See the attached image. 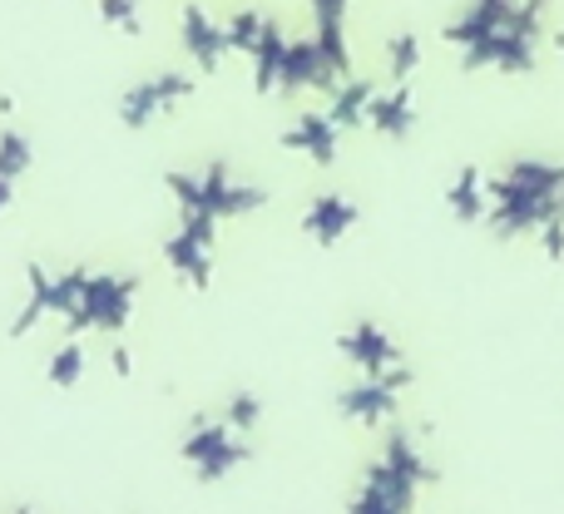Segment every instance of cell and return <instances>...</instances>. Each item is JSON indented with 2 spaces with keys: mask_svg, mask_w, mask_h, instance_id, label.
Wrapping results in <instances>:
<instances>
[{
  "mask_svg": "<svg viewBox=\"0 0 564 514\" xmlns=\"http://www.w3.org/2000/svg\"><path fill=\"white\" fill-rule=\"evenodd\" d=\"M164 188L178 198V208L208 214L214 223H224V218H248L268 204V188L263 184H238L234 168H228L224 158H214V164L198 168V174L174 168V174H164Z\"/></svg>",
  "mask_w": 564,
  "mask_h": 514,
  "instance_id": "obj_1",
  "label": "cell"
},
{
  "mask_svg": "<svg viewBox=\"0 0 564 514\" xmlns=\"http://www.w3.org/2000/svg\"><path fill=\"white\" fill-rule=\"evenodd\" d=\"M134 302H139L134 272H85L79 302L65 317V331L69 337H79V331H109V337H119L129 327V317H134Z\"/></svg>",
  "mask_w": 564,
  "mask_h": 514,
  "instance_id": "obj_2",
  "label": "cell"
},
{
  "mask_svg": "<svg viewBox=\"0 0 564 514\" xmlns=\"http://www.w3.org/2000/svg\"><path fill=\"white\" fill-rule=\"evenodd\" d=\"M178 456L194 470L198 485H218V480H228L238 466L253 460V446H248L224 416H194L188 436L178 440Z\"/></svg>",
  "mask_w": 564,
  "mask_h": 514,
  "instance_id": "obj_3",
  "label": "cell"
},
{
  "mask_svg": "<svg viewBox=\"0 0 564 514\" xmlns=\"http://www.w3.org/2000/svg\"><path fill=\"white\" fill-rule=\"evenodd\" d=\"M406 386H411L406 367H391V371H381V376H361L357 386H347L337 396V411L347 420H357V426H381V420L397 416L401 391Z\"/></svg>",
  "mask_w": 564,
  "mask_h": 514,
  "instance_id": "obj_4",
  "label": "cell"
},
{
  "mask_svg": "<svg viewBox=\"0 0 564 514\" xmlns=\"http://www.w3.org/2000/svg\"><path fill=\"white\" fill-rule=\"evenodd\" d=\"M188 95H194V79L178 75V69H164V75H149L119 95V119H124V129H149L159 114L184 105Z\"/></svg>",
  "mask_w": 564,
  "mask_h": 514,
  "instance_id": "obj_5",
  "label": "cell"
},
{
  "mask_svg": "<svg viewBox=\"0 0 564 514\" xmlns=\"http://www.w3.org/2000/svg\"><path fill=\"white\" fill-rule=\"evenodd\" d=\"M416 495H421L416 480L401 475V470H391L387 460L377 456L367 470H361V490L351 495L347 514H411L416 510Z\"/></svg>",
  "mask_w": 564,
  "mask_h": 514,
  "instance_id": "obj_6",
  "label": "cell"
},
{
  "mask_svg": "<svg viewBox=\"0 0 564 514\" xmlns=\"http://www.w3.org/2000/svg\"><path fill=\"white\" fill-rule=\"evenodd\" d=\"M460 69H496V75H530L535 69V35H525V30L506 25L496 30V35L476 40V45L460 50Z\"/></svg>",
  "mask_w": 564,
  "mask_h": 514,
  "instance_id": "obj_7",
  "label": "cell"
},
{
  "mask_svg": "<svg viewBox=\"0 0 564 514\" xmlns=\"http://www.w3.org/2000/svg\"><path fill=\"white\" fill-rule=\"evenodd\" d=\"M337 79H347V75H341V69L322 55L317 40H288L282 75H278V95L282 99L302 95V89H322V95H332V89H337Z\"/></svg>",
  "mask_w": 564,
  "mask_h": 514,
  "instance_id": "obj_8",
  "label": "cell"
},
{
  "mask_svg": "<svg viewBox=\"0 0 564 514\" xmlns=\"http://www.w3.org/2000/svg\"><path fill=\"white\" fill-rule=\"evenodd\" d=\"M337 351H341V361H351V367L361 371V376H381V371L401 367V347L381 321H351V327L337 337Z\"/></svg>",
  "mask_w": 564,
  "mask_h": 514,
  "instance_id": "obj_9",
  "label": "cell"
},
{
  "mask_svg": "<svg viewBox=\"0 0 564 514\" xmlns=\"http://www.w3.org/2000/svg\"><path fill=\"white\" fill-rule=\"evenodd\" d=\"M490 204L496 198H550L564 194V164H550V158H516L500 178H490Z\"/></svg>",
  "mask_w": 564,
  "mask_h": 514,
  "instance_id": "obj_10",
  "label": "cell"
},
{
  "mask_svg": "<svg viewBox=\"0 0 564 514\" xmlns=\"http://www.w3.org/2000/svg\"><path fill=\"white\" fill-rule=\"evenodd\" d=\"M357 223H361V208L341 194H317L307 208H302V233L322 248H337Z\"/></svg>",
  "mask_w": 564,
  "mask_h": 514,
  "instance_id": "obj_11",
  "label": "cell"
},
{
  "mask_svg": "<svg viewBox=\"0 0 564 514\" xmlns=\"http://www.w3.org/2000/svg\"><path fill=\"white\" fill-rule=\"evenodd\" d=\"M278 144L288 149V154H302L307 164L332 168V164H337V149H341V129L332 124V114L322 109V114H302L297 124L278 139Z\"/></svg>",
  "mask_w": 564,
  "mask_h": 514,
  "instance_id": "obj_12",
  "label": "cell"
},
{
  "mask_svg": "<svg viewBox=\"0 0 564 514\" xmlns=\"http://www.w3.org/2000/svg\"><path fill=\"white\" fill-rule=\"evenodd\" d=\"M367 129L381 134V139H411V129H416V89H411V79H401V85L371 95Z\"/></svg>",
  "mask_w": 564,
  "mask_h": 514,
  "instance_id": "obj_13",
  "label": "cell"
},
{
  "mask_svg": "<svg viewBox=\"0 0 564 514\" xmlns=\"http://www.w3.org/2000/svg\"><path fill=\"white\" fill-rule=\"evenodd\" d=\"M178 35H184V50L204 75H214L228 55V40H224V20H214L204 6H184V20H178Z\"/></svg>",
  "mask_w": 564,
  "mask_h": 514,
  "instance_id": "obj_14",
  "label": "cell"
},
{
  "mask_svg": "<svg viewBox=\"0 0 564 514\" xmlns=\"http://www.w3.org/2000/svg\"><path fill=\"white\" fill-rule=\"evenodd\" d=\"M516 6H520V0H470V6L460 10V15L451 20L446 30H441V35H446V45L466 50V45H476V40L506 30L510 15H516Z\"/></svg>",
  "mask_w": 564,
  "mask_h": 514,
  "instance_id": "obj_15",
  "label": "cell"
},
{
  "mask_svg": "<svg viewBox=\"0 0 564 514\" xmlns=\"http://www.w3.org/2000/svg\"><path fill=\"white\" fill-rule=\"evenodd\" d=\"M347 6L351 0H312V20H317V45L341 75H351V50H347Z\"/></svg>",
  "mask_w": 564,
  "mask_h": 514,
  "instance_id": "obj_16",
  "label": "cell"
},
{
  "mask_svg": "<svg viewBox=\"0 0 564 514\" xmlns=\"http://www.w3.org/2000/svg\"><path fill=\"white\" fill-rule=\"evenodd\" d=\"M164 262H169V272L194 292H208V282H214V248L194 243V238H184V233H174L164 243Z\"/></svg>",
  "mask_w": 564,
  "mask_h": 514,
  "instance_id": "obj_17",
  "label": "cell"
},
{
  "mask_svg": "<svg viewBox=\"0 0 564 514\" xmlns=\"http://www.w3.org/2000/svg\"><path fill=\"white\" fill-rule=\"evenodd\" d=\"M446 204H451V214H456V223H486V208H490L486 174H480L476 164H460L446 188Z\"/></svg>",
  "mask_w": 564,
  "mask_h": 514,
  "instance_id": "obj_18",
  "label": "cell"
},
{
  "mask_svg": "<svg viewBox=\"0 0 564 514\" xmlns=\"http://www.w3.org/2000/svg\"><path fill=\"white\" fill-rule=\"evenodd\" d=\"M282 55H288V35H282V25L273 15H268L263 35H258L253 45V89L258 95H278V75H282Z\"/></svg>",
  "mask_w": 564,
  "mask_h": 514,
  "instance_id": "obj_19",
  "label": "cell"
},
{
  "mask_svg": "<svg viewBox=\"0 0 564 514\" xmlns=\"http://www.w3.org/2000/svg\"><path fill=\"white\" fill-rule=\"evenodd\" d=\"M381 460H387L391 470H401V475H411L421 490L441 485V470L431 466L426 456H421V446H416V436H411V430H391L387 446H381Z\"/></svg>",
  "mask_w": 564,
  "mask_h": 514,
  "instance_id": "obj_20",
  "label": "cell"
},
{
  "mask_svg": "<svg viewBox=\"0 0 564 514\" xmlns=\"http://www.w3.org/2000/svg\"><path fill=\"white\" fill-rule=\"evenodd\" d=\"M371 95H377V85L371 79H337V89L327 95V114H332V124L337 129H361L367 124V105H371Z\"/></svg>",
  "mask_w": 564,
  "mask_h": 514,
  "instance_id": "obj_21",
  "label": "cell"
},
{
  "mask_svg": "<svg viewBox=\"0 0 564 514\" xmlns=\"http://www.w3.org/2000/svg\"><path fill=\"white\" fill-rule=\"evenodd\" d=\"M45 317H50V272L40 267V262H25V307L10 321V337L25 341Z\"/></svg>",
  "mask_w": 564,
  "mask_h": 514,
  "instance_id": "obj_22",
  "label": "cell"
},
{
  "mask_svg": "<svg viewBox=\"0 0 564 514\" xmlns=\"http://www.w3.org/2000/svg\"><path fill=\"white\" fill-rule=\"evenodd\" d=\"M45 381H50L55 391H75L79 381H85V347H79L75 337H69L65 347H59L55 357L45 361Z\"/></svg>",
  "mask_w": 564,
  "mask_h": 514,
  "instance_id": "obj_23",
  "label": "cell"
},
{
  "mask_svg": "<svg viewBox=\"0 0 564 514\" xmlns=\"http://www.w3.org/2000/svg\"><path fill=\"white\" fill-rule=\"evenodd\" d=\"M30 164H35V144L15 124H0V178L15 184L20 174H30Z\"/></svg>",
  "mask_w": 564,
  "mask_h": 514,
  "instance_id": "obj_24",
  "label": "cell"
},
{
  "mask_svg": "<svg viewBox=\"0 0 564 514\" xmlns=\"http://www.w3.org/2000/svg\"><path fill=\"white\" fill-rule=\"evenodd\" d=\"M263 25H268V15L263 10H234V15L224 20V40H228V55H253V45H258V35H263Z\"/></svg>",
  "mask_w": 564,
  "mask_h": 514,
  "instance_id": "obj_25",
  "label": "cell"
},
{
  "mask_svg": "<svg viewBox=\"0 0 564 514\" xmlns=\"http://www.w3.org/2000/svg\"><path fill=\"white\" fill-rule=\"evenodd\" d=\"M387 69H391V85L411 79L421 69V40L416 35H397L387 40Z\"/></svg>",
  "mask_w": 564,
  "mask_h": 514,
  "instance_id": "obj_26",
  "label": "cell"
},
{
  "mask_svg": "<svg viewBox=\"0 0 564 514\" xmlns=\"http://www.w3.org/2000/svg\"><path fill=\"white\" fill-rule=\"evenodd\" d=\"M224 420L238 430V436H248V430L263 420V401H258L253 391H234V396H228V406H224Z\"/></svg>",
  "mask_w": 564,
  "mask_h": 514,
  "instance_id": "obj_27",
  "label": "cell"
},
{
  "mask_svg": "<svg viewBox=\"0 0 564 514\" xmlns=\"http://www.w3.org/2000/svg\"><path fill=\"white\" fill-rule=\"evenodd\" d=\"M99 20L124 35H144V15H139V0H99Z\"/></svg>",
  "mask_w": 564,
  "mask_h": 514,
  "instance_id": "obj_28",
  "label": "cell"
},
{
  "mask_svg": "<svg viewBox=\"0 0 564 514\" xmlns=\"http://www.w3.org/2000/svg\"><path fill=\"white\" fill-rule=\"evenodd\" d=\"M178 233L184 238H194V243H204V248H214V238H218V223L208 214H194V208H178Z\"/></svg>",
  "mask_w": 564,
  "mask_h": 514,
  "instance_id": "obj_29",
  "label": "cell"
},
{
  "mask_svg": "<svg viewBox=\"0 0 564 514\" xmlns=\"http://www.w3.org/2000/svg\"><path fill=\"white\" fill-rule=\"evenodd\" d=\"M540 248H545V258H550V262H560V258H564V218H555V223L540 228Z\"/></svg>",
  "mask_w": 564,
  "mask_h": 514,
  "instance_id": "obj_30",
  "label": "cell"
},
{
  "mask_svg": "<svg viewBox=\"0 0 564 514\" xmlns=\"http://www.w3.org/2000/svg\"><path fill=\"white\" fill-rule=\"evenodd\" d=\"M109 371H115V376H129V371H134V357H129L124 341H119V347L109 351Z\"/></svg>",
  "mask_w": 564,
  "mask_h": 514,
  "instance_id": "obj_31",
  "label": "cell"
},
{
  "mask_svg": "<svg viewBox=\"0 0 564 514\" xmlns=\"http://www.w3.org/2000/svg\"><path fill=\"white\" fill-rule=\"evenodd\" d=\"M10 204H15V184H10V178H0V218L10 214Z\"/></svg>",
  "mask_w": 564,
  "mask_h": 514,
  "instance_id": "obj_32",
  "label": "cell"
},
{
  "mask_svg": "<svg viewBox=\"0 0 564 514\" xmlns=\"http://www.w3.org/2000/svg\"><path fill=\"white\" fill-rule=\"evenodd\" d=\"M10 114H15V99H10V95H0V119H10Z\"/></svg>",
  "mask_w": 564,
  "mask_h": 514,
  "instance_id": "obj_33",
  "label": "cell"
},
{
  "mask_svg": "<svg viewBox=\"0 0 564 514\" xmlns=\"http://www.w3.org/2000/svg\"><path fill=\"white\" fill-rule=\"evenodd\" d=\"M6 514H40V510H30V505H20V510H6Z\"/></svg>",
  "mask_w": 564,
  "mask_h": 514,
  "instance_id": "obj_34",
  "label": "cell"
}]
</instances>
